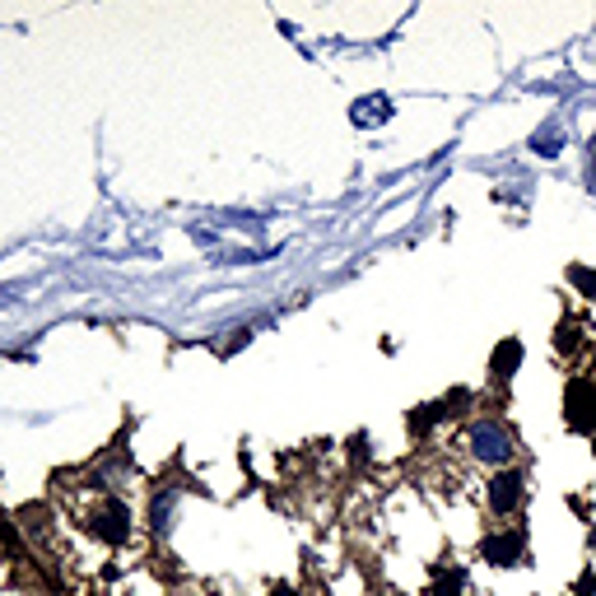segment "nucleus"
I'll return each instance as SVG.
<instances>
[{"instance_id": "obj_1", "label": "nucleus", "mask_w": 596, "mask_h": 596, "mask_svg": "<svg viewBox=\"0 0 596 596\" xmlns=\"http://www.w3.org/2000/svg\"><path fill=\"white\" fill-rule=\"evenodd\" d=\"M462 448H466V462L485 466L489 475L508 471L512 462H518V439H512V429L499 420V415H475V420H466Z\"/></svg>"}, {"instance_id": "obj_2", "label": "nucleus", "mask_w": 596, "mask_h": 596, "mask_svg": "<svg viewBox=\"0 0 596 596\" xmlns=\"http://www.w3.org/2000/svg\"><path fill=\"white\" fill-rule=\"evenodd\" d=\"M527 494H531V481H527V471H522V466L494 471L489 481H485V489H481V508L489 512L494 522H512V518H522Z\"/></svg>"}, {"instance_id": "obj_3", "label": "nucleus", "mask_w": 596, "mask_h": 596, "mask_svg": "<svg viewBox=\"0 0 596 596\" xmlns=\"http://www.w3.org/2000/svg\"><path fill=\"white\" fill-rule=\"evenodd\" d=\"M475 560L489 564V569H522L531 564V541L518 522H499L481 536V545H475Z\"/></svg>"}, {"instance_id": "obj_4", "label": "nucleus", "mask_w": 596, "mask_h": 596, "mask_svg": "<svg viewBox=\"0 0 596 596\" xmlns=\"http://www.w3.org/2000/svg\"><path fill=\"white\" fill-rule=\"evenodd\" d=\"M85 527L112 550H122L135 536V518H131L126 499H112V494H93V508L85 512Z\"/></svg>"}, {"instance_id": "obj_5", "label": "nucleus", "mask_w": 596, "mask_h": 596, "mask_svg": "<svg viewBox=\"0 0 596 596\" xmlns=\"http://www.w3.org/2000/svg\"><path fill=\"white\" fill-rule=\"evenodd\" d=\"M564 424L573 433H596V377L592 373H573L564 383Z\"/></svg>"}, {"instance_id": "obj_6", "label": "nucleus", "mask_w": 596, "mask_h": 596, "mask_svg": "<svg viewBox=\"0 0 596 596\" xmlns=\"http://www.w3.org/2000/svg\"><path fill=\"white\" fill-rule=\"evenodd\" d=\"M554 354H560L564 364H573L578 368L587 354L596 350V335H592V327L583 322V317H560V322H554Z\"/></svg>"}, {"instance_id": "obj_7", "label": "nucleus", "mask_w": 596, "mask_h": 596, "mask_svg": "<svg viewBox=\"0 0 596 596\" xmlns=\"http://www.w3.org/2000/svg\"><path fill=\"white\" fill-rule=\"evenodd\" d=\"M177 499H183V489L168 485V481H158V485L150 489V504H145V531H150V541H168Z\"/></svg>"}, {"instance_id": "obj_8", "label": "nucleus", "mask_w": 596, "mask_h": 596, "mask_svg": "<svg viewBox=\"0 0 596 596\" xmlns=\"http://www.w3.org/2000/svg\"><path fill=\"white\" fill-rule=\"evenodd\" d=\"M471 592V573L462 569V564H448V560H439L429 569V587H424V596H466Z\"/></svg>"}, {"instance_id": "obj_9", "label": "nucleus", "mask_w": 596, "mask_h": 596, "mask_svg": "<svg viewBox=\"0 0 596 596\" xmlns=\"http://www.w3.org/2000/svg\"><path fill=\"white\" fill-rule=\"evenodd\" d=\"M522 360H527V345L518 341V335H508V341H499L489 354V377L494 383H508L512 373H522Z\"/></svg>"}, {"instance_id": "obj_10", "label": "nucleus", "mask_w": 596, "mask_h": 596, "mask_svg": "<svg viewBox=\"0 0 596 596\" xmlns=\"http://www.w3.org/2000/svg\"><path fill=\"white\" fill-rule=\"evenodd\" d=\"M569 285L578 289V298H587V303H596V271L592 266H569Z\"/></svg>"}, {"instance_id": "obj_11", "label": "nucleus", "mask_w": 596, "mask_h": 596, "mask_svg": "<svg viewBox=\"0 0 596 596\" xmlns=\"http://www.w3.org/2000/svg\"><path fill=\"white\" fill-rule=\"evenodd\" d=\"M383 117H387V98H364V103L354 108V122H360V126L383 122Z\"/></svg>"}, {"instance_id": "obj_12", "label": "nucleus", "mask_w": 596, "mask_h": 596, "mask_svg": "<svg viewBox=\"0 0 596 596\" xmlns=\"http://www.w3.org/2000/svg\"><path fill=\"white\" fill-rule=\"evenodd\" d=\"M266 596H303V592H298V587H294V583H275V587H271V592H266Z\"/></svg>"}]
</instances>
